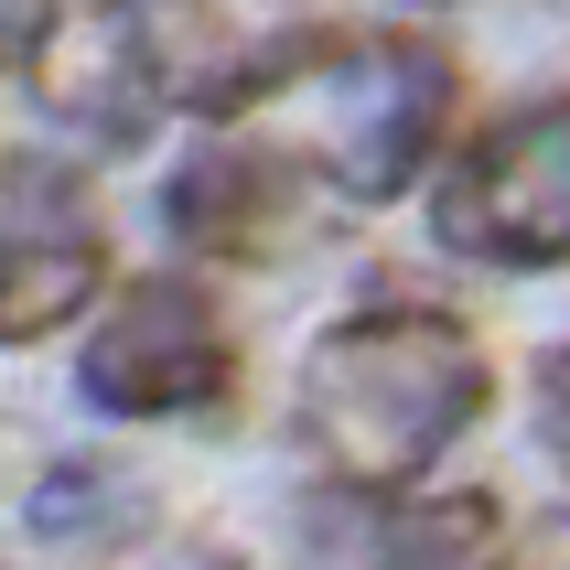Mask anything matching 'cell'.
<instances>
[{"label": "cell", "mask_w": 570, "mask_h": 570, "mask_svg": "<svg viewBox=\"0 0 570 570\" xmlns=\"http://www.w3.org/2000/svg\"><path fill=\"white\" fill-rule=\"evenodd\" d=\"M302 570H507L495 495H410V484H323L291 517Z\"/></svg>", "instance_id": "obj_6"}, {"label": "cell", "mask_w": 570, "mask_h": 570, "mask_svg": "<svg viewBox=\"0 0 570 570\" xmlns=\"http://www.w3.org/2000/svg\"><path fill=\"white\" fill-rule=\"evenodd\" d=\"M108 291V237H97L76 173L55 161H0V345H43Z\"/></svg>", "instance_id": "obj_7"}, {"label": "cell", "mask_w": 570, "mask_h": 570, "mask_svg": "<svg viewBox=\"0 0 570 570\" xmlns=\"http://www.w3.org/2000/svg\"><path fill=\"white\" fill-rule=\"evenodd\" d=\"M216 119L281 184H323L334 205H399L452 119V55L420 32H291L237 65Z\"/></svg>", "instance_id": "obj_1"}, {"label": "cell", "mask_w": 570, "mask_h": 570, "mask_svg": "<svg viewBox=\"0 0 570 570\" xmlns=\"http://www.w3.org/2000/svg\"><path fill=\"white\" fill-rule=\"evenodd\" d=\"M237 65H248V43L216 0H87L43 43V108L108 151H129L161 119L216 108L237 87Z\"/></svg>", "instance_id": "obj_3"}, {"label": "cell", "mask_w": 570, "mask_h": 570, "mask_svg": "<svg viewBox=\"0 0 570 570\" xmlns=\"http://www.w3.org/2000/svg\"><path fill=\"white\" fill-rule=\"evenodd\" d=\"M484 420V345L452 313L387 302L334 323L302 366V442L345 484H420Z\"/></svg>", "instance_id": "obj_2"}, {"label": "cell", "mask_w": 570, "mask_h": 570, "mask_svg": "<svg viewBox=\"0 0 570 570\" xmlns=\"http://www.w3.org/2000/svg\"><path fill=\"white\" fill-rule=\"evenodd\" d=\"M442 248L484 269H560L570 258V97H539L474 140L442 184Z\"/></svg>", "instance_id": "obj_4"}, {"label": "cell", "mask_w": 570, "mask_h": 570, "mask_svg": "<svg viewBox=\"0 0 570 570\" xmlns=\"http://www.w3.org/2000/svg\"><path fill=\"white\" fill-rule=\"evenodd\" d=\"M226 313L194 281H119L108 313H97L87 355H76V387H87L108 420H184L205 399H226Z\"/></svg>", "instance_id": "obj_5"}, {"label": "cell", "mask_w": 570, "mask_h": 570, "mask_svg": "<svg viewBox=\"0 0 570 570\" xmlns=\"http://www.w3.org/2000/svg\"><path fill=\"white\" fill-rule=\"evenodd\" d=\"M55 32H65V0H0V76L11 65H43Z\"/></svg>", "instance_id": "obj_8"}, {"label": "cell", "mask_w": 570, "mask_h": 570, "mask_svg": "<svg viewBox=\"0 0 570 570\" xmlns=\"http://www.w3.org/2000/svg\"><path fill=\"white\" fill-rule=\"evenodd\" d=\"M539 442H549V463L570 474V345L539 355Z\"/></svg>", "instance_id": "obj_9"}]
</instances>
